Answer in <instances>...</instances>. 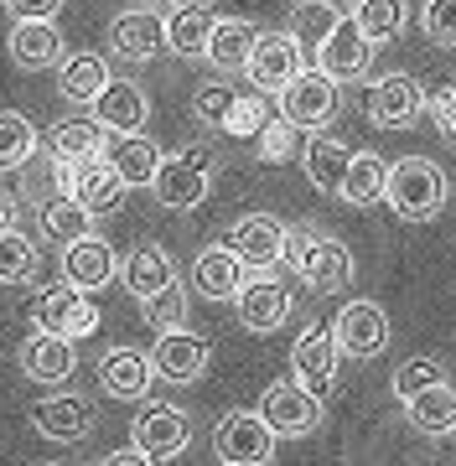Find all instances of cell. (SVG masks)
Instances as JSON below:
<instances>
[{"mask_svg": "<svg viewBox=\"0 0 456 466\" xmlns=\"http://www.w3.org/2000/svg\"><path fill=\"white\" fill-rule=\"evenodd\" d=\"M446 198H451L446 171H441L431 156H400V161H389L384 202L400 223H431V218H441Z\"/></svg>", "mask_w": 456, "mask_h": 466, "instance_id": "1", "label": "cell"}, {"mask_svg": "<svg viewBox=\"0 0 456 466\" xmlns=\"http://www.w3.org/2000/svg\"><path fill=\"white\" fill-rule=\"evenodd\" d=\"M286 265L296 269V280L306 290H317V296H332L342 285L353 280V249L332 238V233L321 228H290V254Z\"/></svg>", "mask_w": 456, "mask_h": 466, "instance_id": "2", "label": "cell"}, {"mask_svg": "<svg viewBox=\"0 0 456 466\" xmlns=\"http://www.w3.org/2000/svg\"><path fill=\"white\" fill-rule=\"evenodd\" d=\"M151 192L167 213H192V208H203L208 192H213V150L187 146V150L161 156V171H156Z\"/></svg>", "mask_w": 456, "mask_h": 466, "instance_id": "3", "label": "cell"}, {"mask_svg": "<svg viewBox=\"0 0 456 466\" xmlns=\"http://www.w3.org/2000/svg\"><path fill=\"white\" fill-rule=\"evenodd\" d=\"M275 425L259 410H228V415L213 425V451H218V466H265L275 456Z\"/></svg>", "mask_w": 456, "mask_h": 466, "instance_id": "4", "label": "cell"}, {"mask_svg": "<svg viewBox=\"0 0 456 466\" xmlns=\"http://www.w3.org/2000/svg\"><path fill=\"white\" fill-rule=\"evenodd\" d=\"M32 327L36 332H52V337H94L99 332V306L88 300V290L78 285H47V290H36L32 300Z\"/></svg>", "mask_w": 456, "mask_h": 466, "instance_id": "5", "label": "cell"}, {"mask_svg": "<svg viewBox=\"0 0 456 466\" xmlns=\"http://www.w3.org/2000/svg\"><path fill=\"white\" fill-rule=\"evenodd\" d=\"M342 109V84L332 73H321V67H306L301 78L280 94V115L296 125V130H327Z\"/></svg>", "mask_w": 456, "mask_h": 466, "instance_id": "6", "label": "cell"}, {"mask_svg": "<svg viewBox=\"0 0 456 466\" xmlns=\"http://www.w3.org/2000/svg\"><path fill=\"white\" fill-rule=\"evenodd\" d=\"M244 73H249V84L259 88V94H275V99H280V94L306 73V47L290 32H259Z\"/></svg>", "mask_w": 456, "mask_h": 466, "instance_id": "7", "label": "cell"}, {"mask_svg": "<svg viewBox=\"0 0 456 466\" xmlns=\"http://www.w3.org/2000/svg\"><path fill=\"white\" fill-rule=\"evenodd\" d=\"M259 415L275 425L280 441H290V435H311L321 425V394H311V389L290 373V379H275L270 389L259 394Z\"/></svg>", "mask_w": 456, "mask_h": 466, "instance_id": "8", "label": "cell"}, {"mask_svg": "<svg viewBox=\"0 0 456 466\" xmlns=\"http://www.w3.org/2000/svg\"><path fill=\"white\" fill-rule=\"evenodd\" d=\"M223 244H228L249 269H275L290 254V228L270 213H244L234 228L223 233Z\"/></svg>", "mask_w": 456, "mask_h": 466, "instance_id": "9", "label": "cell"}, {"mask_svg": "<svg viewBox=\"0 0 456 466\" xmlns=\"http://www.w3.org/2000/svg\"><path fill=\"white\" fill-rule=\"evenodd\" d=\"M332 337H338L342 358H358V363H369V358H379V352L389 348V311L379 306V300H348L338 311V321H332Z\"/></svg>", "mask_w": 456, "mask_h": 466, "instance_id": "10", "label": "cell"}, {"mask_svg": "<svg viewBox=\"0 0 456 466\" xmlns=\"http://www.w3.org/2000/svg\"><path fill=\"white\" fill-rule=\"evenodd\" d=\"M130 441H136L151 461H177L187 446H192V420L177 410V404H140L136 425H130Z\"/></svg>", "mask_w": 456, "mask_h": 466, "instance_id": "11", "label": "cell"}, {"mask_svg": "<svg viewBox=\"0 0 456 466\" xmlns=\"http://www.w3.org/2000/svg\"><path fill=\"white\" fill-rule=\"evenodd\" d=\"M421 115H431V94L421 88L415 73H389L369 94V119L379 130H410Z\"/></svg>", "mask_w": 456, "mask_h": 466, "instance_id": "12", "label": "cell"}, {"mask_svg": "<svg viewBox=\"0 0 456 466\" xmlns=\"http://www.w3.org/2000/svg\"><path fill=\"white\" fill-rule=\"evenodd\" d=\"M338 363H342V348H338V337H332V327H321V321H311L296 337V348H290V373L311 394H321V400L338 389Z\"/></svg>", "mask_w": 456, "mask_h": 466, "instance_id": "13", "label": "cell"}, {"mask_svg": "<svg viewBox=\"0 0 456 466\" xmlns=\"http://www.w3.org/2000/svg\"><path fill=\"white\" fill-rule=\"evenodd\" d=\"M208 358H213V348H208L203 332H187V327L156 332V348H151L156 379H167V383H177V389H187V383H198L208 373Z\"/></svg>", "mask_w": 456, "mask_h": 466, "instance_id": "14", "label": "cell"}, {"mask_svg": "<svg viewBox=\"0 0 456 466\" xmlns=\"http://www.w3.org/2000/svg\"><path fill=\"white\" fill-rule=\"evenodd\" d=\"M57 182H63L68 198L84 202L94 218L115 213L119 202H125V192H130V187L115 177V167H109L104 156H99V161H57Z\"/></svg>", "mask_w": 456, "mask_h": 466, "instance_id": "15", "label": "cell"}, {"mask_svg": "<svg viewBox=\"0 0 456 466\" xmlns=\"http://www.w3.org/2000/svg\"><path fill=\"white\" fill-rule=\"evenodd\" d=\"M94 425H99V404L84 400V394H47V400L32 404V431L47 435V441H63V446L88 441Z\"/></svg>", "mask_w": 456, "mask_h": 466, "instance_id": "16", "label": "cell"}, {"mask_svg": "<svg viewBox=\"0 0 456 466\" xmlns=\"http://www.w3.org/2000/svg\"><path fill=\"white\" fill-rule=\"evenodd\" d=\"M238 327L254 337H265V332H280L290 317V290L280 280H275L270 269H254L249 280H244V290H238Z\"/></svg>", "mask_w": 456, "mask_h": 466, "instance_id": "17", "label": "cell"}, {"mask_svg": "<svg viewBox=\"0 0 456 466\" xmlns=\"http://www.w3.org/2000/svg\"><path fill=\"white\" fill-rule=\"evenodd\" d=\"M311 57H317V67H321V73H332L338 84H353V78H363V73H369L373 42H369V32H363L353 16H342L338 26H332V36H327Z\"/></svg>", "mask_w": 456, "mask_h": 466, "instance_id": "18", "label": "cell"}, {"mask_svg": "<svg viewBox=\"0 0 456 466\" xmlns=\"http://www.w3.org/2000/svg\"><path fill=\"white\" fill-rule=\"evenodd\" d=\"M161 47H167V21H161V11H151V5L119 11V16L109 21V52L125 57V63H151Z\"/></svg>", "mask_w": 456, "mask_h": 466, "instance_id": "19", "label": "cell"}, {"mask_svg": "<svg viewBox=\"0 0 456 466\" xmlns=\"http://www.w3.org/2000/svg\"><path fill=\"white\" fill-rule=\"evenodd\" d=\"M348 167H353V146L348 140H338V135H306V146H301V171H306V182L317 187L321 198H338L342 182H348Z\"/></svg>", "mask_w": 456, "mask_h": 466, "instance_id": "20", "label": "cell"}, {"mask_svg": "<svg viewBox=\"0 0 456 466\" xmlns=\"http://www.w3.org/2000/svg\"><path fill=\"white\" fill-rule=\"evenodd\" d=\"M244 280H249V265L228 244H213V249H203L192 259V290L203 300H238Z\"/></svg>", "mask_w": 456, "mask_h": 466, "instance_id": "21", "label": "cell"}, {"mask_svg": "<svg viewBox=\"0 0 456 466\" xmlns=\"http://www.w3.org/2000/svg\"><path fill=\"white\" fill-rule=\"evenodd\" d=\"M119 275V259L115 249H109V238H99V233H88V238H73L68 249H63V280L78 285V290H104V285Z\"/></svg>", "mask_w": 456, "mask_h": 466, "instance_id": "22", "label": "cell"}, {"mask_svg": "<svg viewBox=\"0 0 456 466\" xmlns=\"http://www.w3.org/2000/svg\"><path fill=\"white\" fill-rule=\"evenodd\" d=\"M119 285L146 306L151 296H161V290L177 285V265H171V254L161 244H136V249L119 259Z\"/></svg>", "mask_w": 456, "mask_h": 466, "instance_id": "23", "label": "cell"}, {"mask_svg": "<svg viewBox=\"0 0 456 466\" xmlns=\"http://www.w3.org/2000/svg\"><path fill=\"white\" fill-rule=\"evenodd\" d=\"M151 379H156V363H151V352H140V348H109L99 358V389L115 394V400H146Z\"/></svg>", "mask_w": 456, "mask_h": 466, "instance_id": "24", "label": "cell"}, {"mask_svg": "<svg viewBox=\"0 0 456 466\" xmlns=\"http://www.w3.org/2000/svg\"><path fill=\"white\" fill-rule=\"evenodd\" d=\"M109 140H115V130L99 115H68L52 125L47 150L57 161H99L104 150H109Z\"/></svg>", "mask_w": 456, "mask_h": 466, "instance_id": "25", "label": "cell"}, {"mask_svg": "<svg viewBox=\"0 0 456 466\" xmlns=\"http://www.w3.org/2000/svg\"><path fill=\"white\" fill-rule=\"evenodd\" d=\"M21 373L32 383H68L78 373V352L73 337H52V332H32L21 342Z\"/></svg>", "mask_w": 456, "mask_h": 466, "instance_id": "26", "label": "cell"}, {"mask_svg": "<svg viewBox=\"0 0 456 466\" xmlns=\"http://www.w3.org/2000/svg\"><path fill=\"white\" fill-rule=\"evenodd\" d=\"M94 115H99L115 135H146V125H151V99H146V88H140L136 78H115V84L99 94Z\"/></svg>", "mask_w": 456, "mask_h": 466, "instance_id": "27", "label": "cell"}, {"mask_svg": "<svg viewBox=\"0 0 456 466\" xmlns=\"http://www.w3.org/2000/svg\"><path fill=\"white\" fill-rule=\"evenodd\" d=\"M109 84H115V73H109L104 52H68L57 63V94L68 104H99V94Z\"/></svg>", "mask_w": 456, "mask_h": 466, "instance_id": "28", "label": "cell"}, {"mask_svg": "<svg viewBox=\"0 0 456 466\" xmlns=\"http://www.w3.org/2000/svg\"><path fill=\"white\" fill-rule=\"evenodd\" d=\"M11 63L26 67V73H42V67H57L68 52H63V32L57 21H16L11 26Z\"/></svg>", "mask_w": 456, "mask_h": 466, "instance_id": "29", "label": "cell"}, {"mask_svg": "<svg viewBox=\"0 0 456 466\" xmlns=\"http://www.w3.org/2000/svg\"><path fill=\"white\" fill-rule=\"evenodd\" d=\"M104 161L115 167V177L125 187H151L156 171H161V150H156L151 135H115L109 150H104Z\"/></svg>", "mask_w": 456, "mask_h": 466, "instance_id": "30", "label": "cell"}, {"mask_svg": "<svg viewBox=\"0 0 456 466\" xmlns=\"http://www.w3.org/2000/svg\"><path fill=\"white\" fill-rule=\"evenodd\" d=\"M36 228H42V238H52L57 249H68L73 238H88V233H94V213H88L78 198L57 192V198L36 202Z\"/></svg>", "mask_w": 456, "mask_h": 466, "instance_id": "31", "label": "cell"}, {"mask_svg": "<svg viewBox=\"0 0 456 466\" xmlns=\"http://www.w3.org/2000/svg\"><path fill=\"white\" fill-rule=\"evenodd\" d=\"M259 42V26L254 21H238V16H218L213 36H208V63L218 67V73H238V67H249V52Z\"/></svg>", "mask_w": 456, "mask_h": 466, "instance_id": "32", "label": "cell"}, {"mask_svg": "<svg viewBox=\"0 0 456 466\" xmlns=\"http://www.w3.org/2000/svg\"><path fill=\"white\" fill-rule=\"evenodd\" d=\"M213 26H218V16H213L208 5L182 0V5L167 16V52H177V57H203Z\"/></svg>", "mask_w": 456, "mask_h": 466, "instance_id": "33", "label": "cell"}, {"mask_svg": "<svg viewBox=\"0 0 456 466\" xmlns=\"http://www.w3.org/2000/svg\"><path fill=\"white\" fill-rule=\"evenodd\" d=\"M405 420H410V431H421V435H451L456 431V389L451 383H436V389L405 400Z\"/></svg>", "mask_w": 456, "mask_h": 466, "instance_id": "34", "label": "cell"}, {"mask_svg": "<svg viewBox=\"0 0 456 466\" xmlns=\"http://www.w3.org/2000/svg\"><path fill=\"white\" fill-rule=\"evenodd\" d=\"M384 187H389V161L373 156V150H353V167H348V182H342L338 198L348 208H373L384 202Z\"/></svg>", "mask_w": 456, "mask_h": 466, "instance_id": "35", "label": "cell"}, {"mask_svg": "<svg viewBox=\"0 0 456 466\" xmlns=\"http://www.w3.org/2000/svg\"><path fill=\"white\" fill-rule=\"evenodd\" d=\"M342 16H348V11H338L332 0H296V5H290V26L286 32L296 36L306 52H317L321 42L332 36V26H338Z\"/></svg>", "mask_w": 456, "mask_h": 466, "instance_id": "36", "label": "cell"}, {"mask_svg": "<svg viewBox=\"0 0 456 466\" xmlns=\"http://www.w3.org/2000/svg\"><path fill=\"white\" fill-rule=\"evenodd\" d=\"M353 21L369 32L373 47H384V42H394V36L405 32L410 5H405V0H358V5H353Z\"/></svg>", "mask_w": 456, "mask_h": 466, "instance_id": "37", "label": "cell"}, {"mask_svg": "<svg viewBox=\"0 0 456 466\" xmlns=\"http://www.w3.org/2000/svg\"><path fill=\"white\" fill-rule=\"evenodd\" d=\"M36 156V125L16 109H0V171H21Z\"/></svg>", "mask_w": 456, "mask_h": 466, "instance_id": "38", "label": "cell"}, {"mask_svg": "<svg viewBox=\"0 0 456 466\" xmlns=\"http://www.w3.org/2000/svg\"><path fill=\"white\" fill-rule=\"evenodd\" d=\"M436 383H451V379H446V363L431 358V352H421V358H405V363L394 368L389 389H394L400 404H405V400H415V394H425V389H436Z\"/></svg>", "mask_w": 456, "mask_h": 466, "instance_id": "39", "label": "cell"}, {"mask_svg": "<svg viewBox=\"0 0 456 466\" xmlns=\"http://www.w3.org/2000/svg\"><path fill=\"white\" fill-rule=\"evenodd\" d=\"M36 275V244L21 228L0 233V285H21Z\"/></svg>", "mask_w": 456, "mask_h": 466, "instance_id": "40", "label": "cell"}, {"mask_svg": "<svg viewBox=\"0 0 456 466\" xmlns=\"http://www.w3.org/2000/svg\"><path fill=\"white\" fill-rule=\"evenodd\" d=\"M234 104H238V94L223 84V78H213V84H203L198 94H192V119H198V125H208V130H228Z\"/></svg>", "mask_w": 456, "mask_h": 466, "instance_id": "41", "label": "cell"}, {"mask_svg": "<svg viewBox=\"0 0 456 466\" xmlns=\"http://www.w3.org/2000/svg\"><path fill=\"white\" fill-rule=\"evenodd\" d=\"M140 317H146L151 332H171V327H182V321H187V290H182V280L171 285V290H161V296L146 300V306H140Z\"/></svg>", "mask_w": 456, "mask_h": 466, "instance_id": "42", "label": "cell"}, {"mask_svg": "<svg viewBox=\"0 0 456 466\" xmlns=\"http://www.w3.org/2000/svg\"><path fill=\"white\" fill-rule=\"evenodd\" d=\"M63 192V182H57V156H32L26 167H21V198H57Z\"/></svg>", "mask_w": 456, "mask_h": 466, "instance_id": "43", "label": "cell"}, {"mask_svg": "<svg viewBox=\"0 0 456 466\" xmlns=\"http://www.w3.org/2000/svg\"><path fill=\"white\" fill-rule=\"evenodd\" d=\"M290 146H296V125H290L286 115H270L265 119V130L254 135V156H259V161H286L290 156Z\"/></svg>", "mask_w": 456, "mask_h": 466, "instance_id": "44", "label": "cell"}, {"mask_svg": "<svg viewBox=\"0 0 456 466\" xmlns=\"http://www.w3.org/2000/svg\"><path fill=\"white\" fill-rule=\"evenodd\" d=\"M421 26L436 47H456V0H425L421 5Z\"/></svg>", "mask_w": 456, "mask_h": 466, "instance_id": "45", "label": "cell"}, {"mask_svg": "<svg viewBox=\"0 0 456 466\" xmlns=\"http://www.w3.org/2000/svg\"><path fill=\"white\" fill-rule=\"evenodd\" d=\"M265 119H270V115H265V104H259V99H238L234 104V119H228V135H249V140H254V135L265 130Z\"/></svg>", "mask_w": 456, "mask_h": 466, "instance_id": "46", "label": "cell"}, {"mask_svg": "<svg viewBox=\"0 0 456 466\" xmlns=\"http://www.w3.org/2000/svg\"><path fill=\"white\" fill-rule=\"evenodd\" d=\"M63 5H68V0H5V11L16 21H57Z\"/></svg>", "mask_w": 456, "mask_h": 466, "instance_id": "47", "label": "cell"}, {"mask_svg": "<svg viewBox=\"0 0 456 466\" xmlns=\"http://www.w3.org/2000/svg\"><path fill=\"white\" fill-rule=\"evenodd\" d=\"M431 115H436V130L446 135V140H456V84L431 94Z\"/></svg>", "mask_w": 456, "mask_h": 466, "instance_id": "48", "label": "cell"}, {"mask_svg": "<svg viewBox=\"0 0 456 466\" xmlns=\"http://www.w3.org/2000/svg\"><path fill=\"white\" fill-rule=\"evenodd\" d=\"M99 466H161V461H151V456H146L140 446H130V451H109Z\"/></svg>", "mask_w": 456, "mask_h": 466, "instance_id": "49", "label": "cell"}, {"mask_svg": "<svg viewBox=\"0 0 456 466\" xmlns=\"http://www.w3.org/2000/svg\"><path fill=\"white\" fill-rule=\"evenodd\" d=\"M16 218H21V198L0 187V233H5V228H16Z\"/></svg>", "mask_w": 456, "mask_h": 466, "instance_id": "50", "label": "cell"}, {"mask_svg": "<svg viewBox=\"0 0 456 466\" xmlns=\"http://www.w3.org/2000/svg\"><path fill=\"white\" fill-rule=\"evenodd\" d=\"M140 5H151V11H177L182 0H140Z\"/></svg>", "mask_w": 456, "mask_h": 466, "instance_id": "51", "label": "cell"}, {"mask_svg": "<svg viewBox=\"0 0 456 466\" xmlns=\"http://www.w3.org/2000/svg\"><path fill=\"white\" fill-rule=\"evenodd\" d=\"M332 5H338V11H348V16H353V5H358V0H332Z\"/></svg>", "mask_w": 456, "mask_h": 466, "instance_id": "52", "label": "cell"}, {"mask_svg": "<svg viewBox=\"0 0 456 466\" xmlns=\"http://www.w3.org/2000/svg\"><path fill=\"white\" fill-rule=\"evenodd\" d=\"M42 466H57V461H42Z\"/></svg>", "mask_w": 456, "mask_h": 466, "instance_id": "53", "label": "cell"}, {"mask_svg": "<svg viewBox=\"0 0 456 466\" xmlns=\"http://www.w3.org/2000/svg\"><path fill=\"white\" fill-rule=\"evenodd\" d=\"M0 11H5V0H0Z\"/></svg>", "mask_w": 456, "mask_h": 466, "instance_id": "54", "label": "cell"}]
</instances>
